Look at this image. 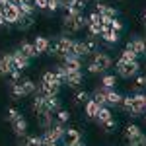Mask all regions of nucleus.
Returning <instances> with one entry per match:
<instances>
[{"instance_id": "obj_1", "label": "nucleus", "mask_w": 146, "mask_h": 146, "mask_svg": "<svg viewBox=\"0 0 146 146\" xmlns=\"http://www.w3.org/2000/svg\"><path fill=\"white\" fill-rule=\"evenodd\" d=\"M88 18H84L82 14H72V12H66V16L62 18V29L64 33H76L80 29L88 27Z\"/></svg>"}, {"instance_id": "obj_2", "label": "nucleus", "mask_w": 146, "mask_h": 146, "mask_svg": "<svg viewBox=\"0 0 146 146\" xmlns=\"http://www.w3.org/2000/svg\"><path fill=\"white\" fill-rule=\"evenodd\" d=\"M72 45H74V41H72L70 37H66V35H62V37H58V39H56L55 43H51L49 53H51L53 56H56V58H64V56L70 53Z\"/></svg>"}, {"instance_id": "obj_3", "label": "nucleus", "mask_w": 146, "mask_h": 146, "mask_svg": "<svg viewBox=\"0 0 146 146\" xmlns=\"http://www.w3.org/2000/svg\"><path fill=\"white\" fill-rule=\"evenodd\" d=\"M138 70H140V64H138V60H133V62H125V60H119L117 62V74L121 76V78H135L136 74H138Z\"/></svg>"}, {"instance_id": "obj_4", "label": "nucleus", "mask_w": 146, "mask_h": 146, "mask_svg": "<svg viewBox=\"0 0 146 146\" xmlns=\"http://www.w3.org/2000/svg\"><path fill=\"white\" fill-rule=\"evenodd\" d=\"M0 8H2V14H4L6 23H14V25H16V23L20 22L22 12H20L18 6H12V4H8V2H0Z\"/></svg>"}, {"instance_id": "obj_5", "label": "nucleus", "mask_w": 146, "mask_h": 146, "mask_svg": "<svg viewBox=\"0 0 146 146\" xmlns=\"http://www.w3.org/2000/svg\"><path fill=\"white\" fill-rule=\"evenodd\" d=\"M14 70H18L16 64H14V56L12 55H2L0 56V76L6 78V76H10Z\"/></svg>"}, {"instance_id": "obj_6", "label": "nucleus", "mask_w": 146, "mask_h": 146, "mask_svg": "<svg viewBox=\"0 0 146 146\" xmlns=\"http://www.w3.org/2000/svg\"><path fill=\"white\" fill-rule=\"evenodd\" d=\"M133 98V111H135V117L142 115L146 111V96L144 94H135L131 96Z\"/></svg>"}, {"instance_id": "obj_7", "label": "nucleus", "mask_w": 146, "mask_h": 146, "mask_svg": "<svg viewBox=\"0 0 146 146\" xmlns=\"http://www.w3.org/2000/svg\"><path fill=\"white\" fill-rule=\"evenodd\" d=\"M96 12L100 14L101 18H105V20H115V18H117V10H115L113 6L103 4V2H98V4H96Z\"/></svg>"}, {"instance_id": "obj_8", "label": "nucleus", "mask_w": 146, "mask_h": 146, "mask_svg": "<svg viewBox=\"0 0 146 146\" xmlns=\"http://www.w3.org/2000/svg\"><path fill=\"white\" fill-rule=\"evenodd\" d=\"M92 62H96V64H98V66L101 68V72H105V70H107V68H109V66L113 64L111 56L107 55V53H101V51L94 55V60H92Z\"/></svg>"}, {"instance_id": "obj_9", "label": "nucleus", "mask_w": 146, "mask_h": 146, "mask_svg": "<svg viewBox=\"0 0 146 146\" xmlns=\"http://www.w3.org/2000/svg\"><path fill=\"white\" fill-rule=\"evenodd\" d=\"M62 66H64L66 72H80V68H82V58L64 56V58H62Z\"/></svg>"}, {"instance_id": "obj_10", "label": "nucleus", "mask_w": 146, "mask_h": 146, "mask_svg": "<svg viewBox=\"0 0 146 146\" xmlns=\"http://www.w3.org/2000/svg\"><path fill=\"white\" fill-rule=\"evenodd\" d=\"M101 39H103V43H107V45H117V41H119V33L113 31L111 27H105V25H103Z\"/></svg>"}, {"instance_id": "obj_11", "label": "nucleus", "mask_w": 146, "mask_h": 146, "mask_svg": "<svg viewBox=\"0 0 146 146\" xmlns=\"http://www.w3.org/2000/svg\"><path fill=\"white\" fill-rule=\"evenodd\" d=\"M144 39H140V37H133L129 43H127V47L125 49H129V51H133V53H136V55H142L144 53Z\"/></svg>"}, {"instance_id": "obj_12", "label": "nucleus", "mask_w": 146, "mask_h": 146, "mask_svg": "<svg viewBox=\"0 0 146 146\" xmlns=\"http://www.w3.org/2000/svg\"><path fill=\"white\" fill-rule=\"evenodd\" d=\"M12 56H14V64H16V68H18V70H25V68L29 66V58L23 55L20 49H18L16 53H12Z\"/></svg>"}, {"instance_id": "obj_13", "label": "nucleus", "mask_w": 146, "mask_h": 146, "mask_svg": "<svg viewBox=\"0 0 146 146\" xmlns=\"http://www.w3.org/2000/svg\"><path fill=\"white\" fill-rule=\"evenodd\" d=\"M123 96L115 90H107V107H121Z\"/></svg>"}, {"instance_id": "obj_14", "label": "nucleus", "mask_w": 146, "mask_h": 146, "mask_svg": "<svg viewBox=\"0 0 146 146\" xmlns=\"http://www.w3.org/2000/svg\"><path fill=\"white\" fill-rule=\"evenodd\" d=\"M80 138V133L76 131V129H66V133H64V136H62V140H64V144L66 146H72V144H76Z\"/></svg>"}, {"instance_id": "obj_15", "label": "nucleus", "mask_w": 146, "mask_h": 146, "mask_svg": "<svg viewBox=\"0 0 146 146\" xmlns=\"http://www.w3.org/2000/svg\"><path fill=\"white\" fill-rule=\"evenodd\" d=\"M92 100L96 101L100 107H107V90H103V88H98V90H94V96H92Z\"/></svg>"}, {"instance_id": "obj_16", "label": "nucleus", "mask_w": 146, "mask_h": 146, "mask_svg": "<svg viewBox=\"0 0 146 146\" xmlns=\"http://www.w3.org/2000/svg\"><path fill=\"white\" fill-rule=\"evenodd\" d=\"M33 111L37 113V115H43V113H47V105H45V98L43 96H39V94H35L33 96Z\"/></svg>"}, {"instance_id": "obj_17", "label": "nucleus", "mask_w": 146, "mask_h": 146, "mask_svg": "<svg viewBox=\"0 0 146 146\" xmlns=\"http://www.w3.org/2000/svg\"><path fill=\"white\" fill-rule=\"evenodd\" d=\"M33 45L35 49H37V53L41 55V53H49V49H51V41L47 39V37H35V41H33Z\"/></svg>"}, {"instance_id": "obj_18", "label": "nucleus", "mask_w": 146, "mask_h": 146, "mask_svg": "<svg viewBox=\"0 0 146 146\" xmlns=\"http://www.w3.org/2000/svg\"><path fill=\"white\" fill-rule=\"evenodd\" d=\"M84 47H86V55H96V53H100L98 37H94V35H90V37L84 41Z\"/></svg>"}, {"instance_id": "obj_19", "label": "nucleus", "mask_w": 146, "mask_h": 146, "mask_svg": "<svg viewBox=\"0 0 146 146\" xmlns=\"http://www.w3.org/2000/svg\"><path fill=\"white\" fill-rule=\"evenodd\" d=\"M18 49H20V51H22V53H23L25 56H27L29 60H31L33 56H37V55H39V53H37V49H35V45H33V43H27V41H22Z\"/></svg>"}, {"instance_id": "obj_20", "label": "nucleus", "mask_w": 146, "mask_h": 146, "mask_svg": "<svg viewBox=\"0 0 146 146\" xmlns=\"http://www.w3.org/2000/svg\"><path fill=\"white\" fill-rule=\"evenodd\" d=\"M12 131H14L18 136H23V135H25V131H27V121H25L23 117L16 119V121L12 123Z\"/></svg>"}, {"instance_id": "obj_21", "label": "nucleus", "mask_w": 146, "mask_h": 146, "mask_svg": "<svg viewBox=\"0 0 146 146\" xmlns=\"http://www.w3.org/2000/svg\"><path fill=\"white\" fill-rule=\"evenodd\" d=\"M39 117V127L43 129V131H49L53 125H55V121H53V113H43V115H37Z\"/></svg>"}, {"instance_id": "obj_22", "label": "nucleus", "mask_w": 146, "mask_h": 146, "mask_svg": "<svg viewBox=\"0 0 146 146\" xmlns=\"http://www.w3.org/2000/svg\"><path fill=\"white\" fill-rule=\"evenodd\" d=\"M33 23H35L33 16H22V18H20V22L16 23V25H18V29H20V31H27V29H31V27H33Z\"/></svg>"}, {"instance_id": "obj_23", "label": "nucleus", "mask_w": 146, "mask_h": 146, "mask_svg": "<svg viewBox=\"0 0 146 146\" xmlns=\"http://www.w3.org/2000/svg\"><path fill=\"white\" fill-rule=\"evenodd\" d=\"M66 56H76V58H82V56H86V47L84 43H80V41H74V45L70 49V53Z\"/></svg>"}, {"instance_id": "obj_24", "label": "nucleus", "mask_w": 146, "mask_h": 146, "mask_svg": "<svg viewBox=\"0 0 146 146\" xmlns=\"http://www.w3.org/2000/svg\"><path fill=\"white\" fill-rule=\"evenodd\" d=\"M45 105H47V113H58L60 111V100L58 98H45Z\"/></svg>"}, {"instance_id": "obj_25", "label": "nucleus", "mask_w": 146, "mask_h": 146, "mask_svg": "<svg viewBox=\"0 0 146 146\" xmlns=\"http://www.w3.org/2000/svg\"><path fill=\"white\" fill-rule=\"evenodd\" d=\"M22 88H23V92H25V96H35L37 94V84H35L33 80H29V78H25V80H22Z\"/></svg>"}, {"instance_id": "obj_26", "label": "nucleus", "mask_w": 146, "mask_h": 146, "mask_svg": "<svg viewBox=\"0 0 146 146\" xmlns=\"http://www.w3.org/2000/svg\"><path fill=\"white\" fill-rule=\"evenodd\" d=\"M80 84H82V72H68V80H66L68 88H78Z\"/></svg>"}, {"instance_id": "obj_27", "label": "nucleus", "mask_w": 146, "mask_h": 146, "mask_svg": "<svg viewBox=\"0 0 146 146\" xmlns=\"http://www.w3.org/2000/svg\"><path fill=\"white\" fill-rule=\"evenodd\" d=\"M84 109H86V115H88L90 119H96V117H98V113H100V105H98L94 100H90L86 105H84Z\"/></svg>"}, {"instance_id": "obj_28", "label": "nucleus", "mask_w": 146, "mask_h": 146, "mask_svg": "<svg viewBox=\"0 0 146 146\" xmlns=\"http://www.w3.org/2000/svg\"><path fill=\"white\" fill-rule=\"evenodd\" d=\"M10 96L14 100H22L25 98V92L22 88V82H18V84H10Z\"/></svg>"}, {"instance_id": "obj_29", "label": "nucleus", "mask_w": 146, "mask_h": 146, "mask_svg": "<svg viewBox=\"0 0 146 146\" xmlns=\"http://www.w3.org/2000/svg\"><path fill=\"white\" fill-rule=\"evenodd\" d=\"M142 131H140V127L138 125H127V129H125V140L129 142L131 138H135L136 135H140Z\"/></svg>"}, {"instance_id": "obj_30", "label": "nucleus", "mask_w": 146, "mask_h": 146, "mask_svg": "<svg viewBox=\"0 0 146 146\" xmlns=\"http://www.w3.org/2000/svg\"><path fill=\"white\" fill-rule=\"evenodd\" d=\"M121 109H123V111L127 113V115L135 117V111H133V98H131V96L123 98V101H121Z\"/></svg>"}, {"instance_id": "obj_31", "label": "nucleus", "mask_w": 146, "mask_h": 146, "mask_svg": "<svg viewBox=\"0 0 146 146\" xmlns=\"http://www.w3.org/2000/svg\"><path fill=\"white\" fill-rule=\"evenodd\" d=\"M109 119H113V117H111V111H109V107H100V113H98L96 121H98L100 125H103L105 121H109Z\"/></svg>"}, {"instance_id": "obj_32", "label": "nucleus", "mask_w": 146, "mask_h": 146, "mask_svg": "<svg viewBox=\"0 0 146 146\" xmlns=\"http://www.w3.org/2000/svg\"><path fill=\"white\" fill-rule=\"evenodd\" d=\"M41 82H45V84H58V86H60V82H58V78H56V74H55V70H47V72H43Z\"/></svg>"}, {"instance_id": "obj_33", "label": "nucleus", "mask_w": 146, "mask_h": 146, "mask_svg": "<svg viewBox=\"0 0 146 146\" xmlns=\"http://www.w3.org/2000/svg\"><path fill=\"white\" fill-rule=\"evenodd\" d=\"M115 84H117V80H115L113 74H105V76L101 78V88H103V90H113Z\"/></svg>"}, {"instance_id": "obj_34", "label": "nucleus", "mask_w": 146, "mask_h": 146, "mask_svg": "<svg viewBox=\"0 0 146 146\" xmlns=\"http://www.w3.org/2000/svg\"><path fill=\"white\" fill-rule=\"evenodd\" d=\"M88 101H90V94L88 92H84V90L76 92V96H74V103L76 105H86Z\"/></svg>"}, {"instance_id": "obj_35", "label": "nucleus", "mask_w": 146, "mask_h": 146, "mask_svg": "<svg viewBox=\"0 0 146 146\" xmlns=\"http://www.w3.org/2000/svg\"><path fill=\"white\" fill-rule=\"evenodd\" d=\"M55 74H56V78H58V82H60V86H62V84H66V80H68V72L64 70V66H62V64L55 66Z\"/></svg>"}, {"instance_id": "obj_36", "label": "nucleus", "mask_w": 146, "mask_h": 146, "mask_svg": "<svg viewBox=\"0 0 146 146\" xmlns=\"http://www.w3.org/2000/svg\"><path fill=\"white\" fill-rule=\"evenodd\" d=\"M129 146H146V135L140 133V135H136L135 138H131V140H129Z\"/></svg>"}, {"instance_id": "obj_37", "label": "nucleus", "mask_w": 146, "mask_h": 146, "mask_svg": "<svg viewBox=\"0 0 146 146\" xmlns=\"http://www.w3.org/2000/svg\"><path fill=\"white\" fill-rule=\"evenodd\" d=\"M135 90L138 92V90H142V88H146V74H136L135 76Z\"/></svg>"}, {"instance_id": "obj_38", "label": "nucleus", "mask_w": 146, "mask_h": 146, "mask_svg": "<svg viewBox=\"0 0 146 146\" xmlns=\"http://www.w3.org/2000/svg\"><path fill=\"white\" fill-rule=\"evenodd\" d=\"M20 8V12H22V16H33V12H35V4H20L18 6Z\"/></svg>"}, {"instance_id": "obj_39", "label": "nucleus", "mask_w": 146, "mask_h": 146, "mask_svg": "<svg viewBox=\"0 0 146 146\" xmlns=\"http://www.w3.org/2000/svg\"><path fill=\"white\" fill-rule=\"evenodd\" d=\"M136 53H133V51H129V49H125L123 53H121V58L119 60H125V62H133V60H136Z\"/></svg>"}, {"instance_id": "obj_40", "label": "nucleus", "mask_w": 146, "mask_h": 146, "mask_svg": "<svg viewBox=\"0 0 146 146\" xmlns=\"http://www.w3.org/2000/svg\"><path fill=\"white\" fill-rule=\"evenodd\" d=\"M84 8H86V2H84V0H76V2H74V6H72L68 12H72V14H82Z\"/></svg>"}, {"instance_id": "obj_41", "label": "nucleus", "mask_w": 146, "mask_h": 146, "mask_svg": "<svg viewBox=\"0 0 146 146\" xmlns=\"http://www.w3.org/2000/svg\"><path fill=\"white\" fill-rule=\"evenodd\" d=\"M20 117H22V115H20V111H18L16 107H10V109H8V115H6V119H8L10 123H14V121H16V119H20Z\"/></svg>"}, {"instance_id": "obj_42", "label": "nucleus", "mask_w": 146, "mask_h": 146, "mask_svg": "<svg viewBox=\"0 0 146 146\" xmlns=\"http://www.w3.org/2000/svg\"><path fill=\"white\" fill-rule=\"evenodd\" d=\"M68 119H70V113L68 111H62V109H60V111L56 113V121H58V123H68Z\"/></svg>"}, {"instance_id": "obj_43", "label": "nucleus", "mask_w": 146, "mask_h": 146, "mask_svg": "<svg viewBox=\"0 0 146 146\" xmlns=\"http://www.w3.org/2000/svg\"><path fill=\"white\" fill-rule=\"evenodd\" d=\"M101 127H103V129H105V133H111L113 129H115V127H117V121H115V119H109V121H105V123L101 125Z\"/></svg>"}, {"instance_id": "obj_44", "label": "nucleus", "mask_w": 146, "mask_h": 146, "mask_svg": "<svg viewBox=\"0 0 146 146\" xmlns=\"http://www.w3.org/2000/svg\"><path fill=\"white\" fill-rule=\"evenodd\" d=\"M27 146H41V136H27Z\"/></svg>"}, {"instance_id": "obj_45", "label": "nucleus", "mask_w": 146, "mask_h": 146, "mask_svg": "<svg viewBox=\"0 0 146 146\" xmlns=\"http://www.w3.org/2000/svg\"><path fill=\"white\" fill-rule=\"evenodd\" d=\"M33 4H35V8L37 10H45L49 8V0H33Z\"/></svg>"}, {"instance_id": "obj_46", "label": "nucleus", "mask_w": 146, "mask_h": 146, "mask_svg": "<svg viewBox=\"0 0 146 146\" xmlns=\"http://www.w3.org/2000/svg\"><path fill=\"white\" fill-rule=\"evenodd\" d=\"M88 22L90 23H101V16L98 12H92L90 16H88ZM90 23H88V25H90Z\"/></svg>"}, {"instance_id": "obj_47", "label": "nucleus", "mask_w": 146, "mask_h": 146, "mask_svg": "<svg viewBox=\"0 0 146 146\" xmlns=\"http://www.w3.org/2000/svg\"><path fill=\"white\" fill-rule=\"evenodd\" d=\"M74 2H76V0H60V2H58V6H60V8H64V10L68 12L72 6H74Z\"/></svg>"}, {"instance_id": "obj_48", "label": "nucleus", "mask_w": 146, "mask_h": 146, "mask_svg": "<svg viewBox=\"0 0 146 146\" xmlns=\"http://www.w3.org/2000/svg\"><path fill=\"white\" fill-rule=\"evenodd\" d=\"M58 8H60V6H58V2H56V0H49V8H47L49 14H55Z\"/></svg>"}, {"instance_id": "obj_49", "label": "nucleus", "mask_w": 146, "mask_h": 146, "mask_svg": "<svg viewBox=\"0 0 146 146\" xmlns=\"http://www.w3.org/2000/svg\"><path fill=\"white\" fill-rule=\"evenodd\" d=\"M109 27H111L113 31H117V33H119V31L123 29V23H121V22H119V20H117V18H115V20H113V22H111V25H109Z\"/></svg>"}, {"instance_id": "obj_50", "label": "nucleus", "mask_w": 146, "mask_h": 146, "mask_svg": "<svg viewBox=\"0 0 146 146\" xmlns=\"http://www.w3.org/2000/svg\"><path fill=\"white\" fill-rule=\"evenodd\" d=\"M88 72H90V74H100V72H101V68L98 66L96 62H90V64H88Z\"/></svg>"}, {"instance_id": "obj_51", "label": "nucleus", "mask_w": 146, "mask_h": 146, "mask_svg": "<svg viewBox=\"0 0 146 146\" xmlns=\"http://www.w3.org/2000/svg\"><path fill=\"white\" fill-rule=\"evenodd\" d=\"M4 25H8V23L4 20V14H2V8H0V27H4Z\"/></svg>"}, {"instance_id": "obj_52", "label": "nucleus", "mask_w": 146, "mask_h": 146, "mask_svg": "<svg viewBox=\"0 0 146 146\" xmlns=\"http://www.w3.org/2000/svg\"><path fill=\"white\" fill-rule=\"evenodd\" d=\"M72 146H86V144H84V140H82V138H80L78 142H76V144H72Z\"/></svg>"}, {"instance_id": "obj_53", "label": "nucleus", "mask_w": 146, "mask_h": 146, "mask_svg": "<svg viewBox=\"0 0 146 146\" xmlns=\"http://www.w3.org/2000/svg\"><path fill=\"white\" fill-rule=\"evenodd\" d=\"M142 22H144V25H146V12L142 14Z\"/></svg>"}, {"instance_id": "obj_54", "label": "nucleus", "mask_w": 146, "mask_h": 146, "mask_svg": "<svg viewBox=\"0 0 146 146\" xmlns=\"http://www.w3.org/2000/svg\"><path fill=\"white\" fill-rule=\"evenodd\" d=\"M20 4H29V0H20Z\"/></svg>"}, {"instance_id": "obj_55", "label": "nucleus", "mask_w": 146, "mask_h": 146, "mask_svg": "<svg viewBox=\"0 0 146 146\" xmlns=\"http://www.w3.org/2000/svg\"><path fill=\"white\" fill-rule=\"evenodd\" d=\"M49 146H58V144H56V142H53V144H49Z\"/></svg>"}, {"instance_id": "obj_56", "label": "nucleus", "mask_w": 146, "mask_h": 146, "mask_svg": "<svg viewBox=\"0 0 146 146\" xmlns=\"http://www.w3.org/2000/svg\"><path fill=\"white\" fill-rule=\"evenodd\" d=\"M144 53H146V43H144Z\"/></svg>"}, {"instance_id": "obj_57", "label": "nucleus", "mask_w": 146, "mask_h": 146, "mask_svg": "<svg viewBox=\"0 0 146 146\" xmlns=\"http://www.w3.org/2000/svg\"><path fill=\"white\" fill-rule=\"evenodd\" d=\"M56 2H60V0H56Z\"/></svg>"}]
</instances>
